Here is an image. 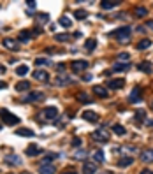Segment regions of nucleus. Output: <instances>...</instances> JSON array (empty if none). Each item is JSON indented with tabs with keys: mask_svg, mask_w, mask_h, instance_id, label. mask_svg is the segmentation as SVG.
I'll use <instances>...</instances> for the list:
<instances>
[{
	"mask_svg": "<svg viewBox=\"0 0 153 174\" xmlns=\"http://www.w3.org/2000/svg\"><path fill=\"white\" fill-rule=\"evenodd\" d=\"M141 160L146 162V164H151L153 162V148L151 150H144V151L141 153Z\"/></svg>",
	"mask_w": 153,
	"mask_h": 174,
	"instance_id": "9",
	"label": "nucleus"
},
{
	"mask_svg": "<svg viewBox=\"0 0 153 174\" xmlns=\"http://www.w3.org/2000/svg\"><path fill=\"white\" fill-rule=\"evenodd\" d=\"M27 6H28L30 11H34V9H35V2H27Z\"/></svg>",
	"mask_w": 153,
	"mask_h": 174,
	"instance_id": "40",
	"label": "nucleus"
},
{
	"mask_svg": "<svg viewBox=\"0 0 153 174\" xmlns=\"http://www.w3.org/2000/svg\"><path fill=\"white\" fill-rule=\"evenodd\" d=\"M41 174H55V165H49V164H42L39 167Z\"/></svg>",
	"mask_w": 153,
	"mask_h": 174,
	"instance_id": "14",
	"label": "nucleus"
},
{
	"mask_svg": "<svg viewBox=\"0 0 153 174\" xmlns=\"http://www.w3.org/2000/svg\"><path fill=\"white\" fill-rule=\"evenodd\" d=\"M83 120L93 123V121H97L99 120V116H97V113H93V111H83Z\"/></svg>",
	"mask_w": 153,
	"mask_h": 174,
	"instance_id": "11",
	"label": "nucleus"
},
{
	"mask_svg": "<svg viewBox=\"0 0 153 174\" xmlns=\"http://www.w3.org/2000/svg\"><path fill=\"white\" fill-rule=\"evenodd\" d=\"M70 69L74 70V72H83V70L88 69V62L86 60H76V62L70 63Z\"/></svg>",
	"mask_w": 153,
	"mask_h": 174,
	"instance_id": "4",
	"label": "nucleus"
},
{
	"mask_svg": "<svg viewBox=\"0 0 153 174\" xmlns=\"http://www.w3.org/2000/svg\"><path fill=\"white\" fill-rule=\"evenodd\" d=\"M146 25H148V28H153V21H148Z\"/></svg>",
	"mask_w": 153,
	"mask_h": 174,
	"instance_id": "43",
	"label": "nucleus"
},
{
	"mask_svg": "<svg viewBox=\"0 0 153 174\" xmlns=\"http://www.w3.org/2000/svg\"><path fill=\"white\" fill-rule=\"evenodd\" d=\"M102 174H109V172H102Z\"/></svg>",
	"mask_w": 153,
	"mask_h": 174,
	"instance_id": "47",
	"label": "nucleus"
},
{
	"mask_svg": "<svg viewBox=\"0 0 153 174\" xmlns=\"http://www.w3.org/2000/svg\"><path fill=\"white\" fill-rule=\"evenodd\" d=\"M18 135H21V137H34L35 134L34 130H30V128H18Z\"/></svg>",
	"mask_w": 153,
	"mask_h": 174,
	"instance_id": "18",
	"label": "nucleus"
},
{
	"mask_svg": "<svg viewBox=\"0 0 153 174\" xmlns=\"http://www.w3.org/2000/svg\"><path fill=\"white\" fill-rule=\"evenodd\" d=\"M0 88H6V83H0Z\"/></svg>",
	"mask_w": 153,
	"mask_h": 174,
	"instance_id": "46",
	"label": "nucleus"
},
{
	"mask_svg": "<svg viewBox=\"0 0 153 174\" xmlns=\"http://www.w3.org/2000/svg\"><path fill=\"white\" fill-rule=\"evenodd\" d=\"M118 41L120 42H129V41H130V35H123V37H120Z\"/></svg>",
	"mask_w": 153,
	"mask_h": 174,
	"instance_id": "39",
	"label": "nucleus"
},
{
	"mask_svg": "<svg viewBox=\"0 0 153 174\" xmlns=\"http://www.w3.org/2000/svg\"><path fill=\"white\" fill-rule=\"evenodd\" d=\"M63 174H76V172H74V171H65Z\"/></svg>",
	"mask_w": 153,
	"mask_h": 174,
	"instance_id": "45",
	"label": "nucleus"
},
{
	"mask_svg": "<svg viewBox=\"0 0 153 174\" xmlns=\"http://www.w3.org/2000/svg\"><path fill=\"white\" fill-rule=\"evenodd\" d=\"M132 162H134L132 157H123V158L118 162V165L120 167H129V165H132Z\"/></svg>",
	"mask_w": 153,
	"mask_h": 174,
	"instance_id": "19",
	"label": "nucleus"
},
{
	"mask_svg": "<svg viewBox=\"0 0 153 174\" xmlns=\"http://www.w3.org/2000/svg\"><path fill=\"white\" fill-rule=\"evenodd\" d=\"M93 160L95 162H104V153H102L100 150H97V151L93 153Z\"/></svg>",
	"mask_w": 153,
	"mask_h": 174,
	"instance_id": "30",
	"label": "nucleus"
},
{
	"mask_svg": "<svg viewBox=\"0 0 153 174\" xmlns=\"http://www.w3.org/2000/svg\"><path fill=\"white\" fill-rule=\"evenodd\" d=\"M129 67H130V63L120 62V63H116V65H113V72H123V70H127Z\"/></svg>",
	"mask_w": 153,
	"mask_h": 174,
	"instance_id": "17",
	"label": "nucleus"
},
{
	"mask_svg": "<svg viewBox=\"0 0 153 174\" xmlns=\"http://www.w3.org/2000/svg\"><path fill=\"white\" fill-rule=\"evenodd\" d=\"M139 174H153V171H150V169H143Z\"/></svg>",
	"mask_w": 153,
	"mask_h": 174,
	"instance_id": "41",
	"label": "nucleus"
},
{
	"mask_svg": "<svg viewBox=\"0 0 153 174\" xmlns=\"http://www.w3.org/2000/svg\"><path fill=\"white\" fill-rule=\"evenodd\" d=\"M34 77L37 79V81H48V77H49V74L46 72V70H42V69H37L34 72Z\"/></svg>",
	"mask_w": 153,
	"mask_h": 174,
	"instance_id": "10",
	"label": "nucleus"
},
{
	"mask_svg": "<svg viewBox=\"0 0 153 174\" xmlns=\"http://www.w3.org/2000/svg\"><path fill=\"white\" fill-rule=\"evenodd\" d=\"M60 25L67 28V27H70V25H72V21H70L69 16H62V18H60Z\"/></svg>",
	"mask_w": 153,
	"mask_h": 174,
	"instance_id": "29",
	"label": "nucleus"
},
{
	"mask_svg": "<svg viewBox=\"0 0 153 174\" xmlns=\"http://www.w3.org/2000/svg\"><path fill=\"white\" fill-rule=\"evenodd\" d=\"M18 41H20V42H28V41H30V32H28V30H23V32H20Z\"/></svg>",
	"mask_w": 153,
	"mask_h": 174,
	"instance_id": "22",
	"label": "nucleus"
},
{
	"mask_svg": "<svg viewBox=\"0 0 153 174\" xmlns=\"http://www.w3.org/2000/svg\"><path fill=\"white\" fill-rule=\"evenodd\" d=\"M0 128H2V125H0Z\"/></svg>",
	"mask_w": 153,
	"mask_h": 174,
	"instance_id": "48",
	"label": "nucleus"
},
{
	"mask_svg": "<svg viewBox=\"0 0 153 174\" xmlns=\"http://www.w3.org/2000/svg\"><path fill=\"white\" fill-rule=\"evenodd\" d=\"M56 114H58V109L56 107H46L44 111L39 114V118H44V120H55Z\"/></svg>",
	"mask_w": 153,
	"mask_h": 174,
	"instance_id": "2",
	"label": "nucleus"
},
{
	"mask_svg": "<svg viewBox=\"0 0 153 174\" xmlns=\"http://www.w3.org/2000/svg\"><path fill=\"white\" fill-rule=\"evenodd\" d=\"M137 69H139L141 72H146V74H150V72H151V69H153V65L150 62H141V63H137Z\"/></svg>",
	"mask_w": 153,
	"mask_h": 174,
	"instance_id": "15",
	"label": "nucleus"
},
{
	"mask_svg": "<svg viewBox=\"0 0 153 174\" xmlns=\"http://www.w3.org/2000/svg\"><path fill=\"white\" fill-rule=\"evenodd\" d=\"M120 2H100V7H102V9H106V11H109V9H113V7H116L118 6Z\"/></svg>",
	"mask_w": 153,
	"mask_h": 174,
	"instance_id": "24",
	"label": "nucleus"
},
{
	"mask_svg": "<svg viewBox=\"0 0 153 174\" xmlns=\"http://www.w3.org/2000/svg\"><path fill=\"white\" fill-rule=\"evenodd\" d=\"M42 98H44V93H41V91H30L23 100L25 102H41Z\"/></svg>",
	"mask_w": 153,
	"mask_h": 174,
	"instance_id": "5",
	"label": "nucleus"
},
{
	"mask_svg": "<svg viewBox=\"0 0 153 174\" xmlns=\"http://www.w3.org/2000/svg\"><path fill=\"white\" fill-rule=\"evenodd\" d=\"M28 88H30V83H28V81H20V83L16 84V90L18 91H27Z\"/></svg>",
	"mask_w": 153,
	"mask_h": 174,
	"instance_id": "21",
	"label": "nucleus"
},
{
	"mask_svg": "<svg viewBox=\"0 0 153 174\" xmlns=\"http://www.w3.org/2000/svg\"><path fill=\"white\" fill-rule=\"evenodd\" d=\"M16 74H18V76H27L28 74V67L27 65H20V67L16 69Z\"/></svg>",
	"mask_w": 153,
	"mask_h": 174,
	"instance_id": "28",
	"label": "nucleus"
},
{
	"mask_svg": "<svg viewBox=\"0 0 153 174\" xmlns=\"http://www.w3.org/2000/svg\"><path fill=\"white\" fill-rule=\"evenodd\" d=\"M93 141H97V143H107L109 141V135L106 132H102V130H99V132H93Z\"/></svg>",
	"mask_w": 153,
	"mask_h": 174,
	"instance_id": "7",
	"label": "nucleus"
},
{
	"mask_svg": "<svg viewBox=\"0 0 153 174\" xmlns=\"http://www.w3.org/2000/svg\"><path fill=\"white\" fill-rule=\"evenodd\" d=\"M79 144H81V141H79V139H74V141H72V146H79Z\"/></svg>",
	"mask_w": 153,
	"mask_h": 174,
	"instance_id": "42",
	"label": "nucleus"
},
{
	"mask_svg": "<svg viewBox=\"0 0 153 174\" xmlns=\"http://www.w3.org/2000/svg\"><path fill=\"white\" fill-rule=\"evenodd\" d=\"M86 157V151L84 150H79V151H76V158H84Z\"/></svg>",
	"mask_w": 153,
	"mask_h": 174,
	"instance_id": "37",
	"label": "nucleus"
},
{
	"mask_svg": "<svg viewBox=\"0 0 153 174\" xmlns=\"http://www.w3.org/2000/svg\"><path fill=\"white\" fill-rule=\"evenodd\" d=\"M6 160H7V164H16V165H18V164H21L18 157H7Z\"/></svg>",
	"mask_w": 153,
	"mask_h": 174,
	"instance_id": "34",
	"label": "nucleus"
},
{
	"mask_svg": "<svg viewBox=\"0 0 153 174\" xmlns=\"http://www.w3.org/2000/svg\"><path fill=\"white\" fill-rule=\"evenodd\" d=\"M123 86H125V79L123 77H116V79H109L107 81V88H111V90H120Z\"/></svg>",
	"mask_w": 153,
	"mask_h": 174,
	"instance_id": "3",
	"label": "nucleus"
},
{
	"mask_svg": "<svg viewBox=\"0 0 153 174\" xmlns=\"http://www.w3.org/2000/svg\"><path fill=\"white\" fill-rule=\"evenodd\" d=\"M0 118L4 120L6 125H18L20 123V118L16 114H13V113H9L7 109H0Z\"/></svg>",
	"mask_w": 153,
	"mask_h": 174,
	"instance_id": "1",
	"label": "nucleus"
},
{
	"mask_svg": "<svg viewBox=\"0 0 153 174\" xmlns=\"http://www.w3.org/2000/svg\"><path fill=\"white\" fill-rule=\"evenodd\" d=\"M74 16H76L77 20H84V18L88 16V13H86V11H81V9H79V11H76V13H74Z\"/></svg>",
	"mask_w": 153,
	"mask_h": 174,
	"instance_id": "31",
	"label": "nucleus"
},
{
	"mask_svg": "<svg viewBox=\"0 0 153 174\" xmlns=\"http://www.w3.org/2000/svg\"><path fill=\"white\" fill-rule=\"evenodd\" d=\"M84 48L88 49V51H93V49L97 48V41L95 39H88V41L84 42Z\"/></svg>",
	"mask_w": 153,
	"mask_h": 174,
	"instance_id": "23",
	"label": "nucleus"
},
{
	"mask_svg": "<svg viewBox=\"0 0 153 174\" xmlns=\"http://www.w3.org/2000/svg\"><path fill=\"white\" fill-rule=\"evenodd\" d=\"M95 171H97L95 162H84L83 164V174H93Z\"/></svg>",
	"mask_w": 153,
	"mask_h": 174,
	"instance_id": "8",
	"label": "nucleus"
},
{
	"mask_svg": "<svg viewBox=\"0 0 153 174\" xmlns=\"http://www.w3.org/2000/svg\"><path fill=\"white\" fill-rule=\"evenodd\" d=\"M77 100H81V102H90V97L83 91V93H77Z\"/></svg>",
	"mask_w": 153,
	"mask_h": 174,
	"instance_id": "33",
	"label": "nucleus"
},
{
	"mask_svg": "<svg viewBox=\"0 0 153 174\" xmlns=\"http://www.w3.org/2000/svg\"><path fill=\"white\" fill-rule=\"evenodd\" d=\"M4 72H6V67H2V65H0V74H4Z\"/></svg>",
	"mask_w": 153,
	"mask_h": 174,
	"instance_id": "44",
	"label": "nucleus"
},
{
	"mask_svg": "<svg viewBox=\"0 0 153 174\" xmlns=\"http://www.w3.org/2000/svg\"><path fill=\"white\" fill-rule=\"evenodd\" d=\"M150 46H151V41H150V39H143V41L137 42V49H139V51H143V49H148Z\"/></svg>",
	"mask_w": 153,
	"mask_h": 174,
	"instance_id": "20",
	"label": "nucleus"
},
{
	"mask_svg": "<svg viewBox=\"0 0 153 174\" xmlns=\"http://www.w3.org/2000/svg\"><path fill=\"white\" fill-rule=\"evenodd\" d=\"M109 35H111V37H116V39L123 37V35H130V27H121V28H118V30L111 32Z\"/></svg>",
	"mask_w": 153,
	"mask_h": 174,
	"instance_id": "6",
	"label": "nucleus"
},
{
	"mask_svg": "<svg viewBox=\"0 0 153 174\" xmlns=\"http://www.w3.org/2000/svg\"><path fill=\"white\" fill-rule=\"evenodd\" d=\"M148 14V9L146 7H136V16H139V18H144Z\"/></svg>",
	"mask_w": 153,
	"mask_h": 174,
	"instance_id": "27",
	"label": "nucleus"
},
{
	"mask_svg": "<svg viewBox=\"0 0 153 174\" xmlns=\"http://www.w3.org/2000/svg\"><path fill=\"white\" fill-rule=\"evenodd\" d=\"M4 46H6L7 49L18 51V41H14V39H4Z\"/></svg>",
	"mask_w": 153,
	"mask_h": 174,
	"instance_id": "16",
	"label": "nucleus"
},
{
	"mask_svg": "<svg viewBox=\"0 0 153 174\" xmlns=\"http://www.w3.org/2000/svg\"><path fill=\"white\" fill-rule=\"evenodd\" d=\"M113 132L116 134V135H125L127 130H125V127H121V125H114V127H113Z\"/></svg>",
	"mask_w": 153,
	"mask_h": 174,
	"instance_id": "26",
	"label": "nucleus"
},
{
	"mask_svg": "<svg viewBox=\"0 0 153 174\" xmlns=\"http://www.w3.org/2000/svg\"><path fill=\"white\" fill-rule=\"evenodd\" d=\"M141 98V90L139 88H134L132 93H130V102H136V100H139Z\"/></svg>",
	"mask_w": 153,
	"mask_h": 174,
	"instance_id": "25",
	"label": "nucleus"
},
{
	"mask_svg": "<svg viewBox=\"0 0 153 174\" xmlns=\"http://www.w3.org/2000/svg\"><path fill=\"white\" fill-rule=\"evenodd\" d=\"M93 93H95L97 97H100V98H107L109 97V93L106 91L104 86H93Z\"/></svg>",
	"mask_w": 153,
	"mask_h": 174,
	"instance_id": "12",
	"label": "nucleus"
},
{
	"mask_svg": "<svg viewBox=\"0 0 153 174\" xmlns=\"http://www.w3.org/2000/svg\"><path fill=\"white\" fill-rule=\"evenodd\" d=\"M136 118H137V121H143V118H144V111H139L137 114H136Z\"/></svg>",
	"mask_w": 153,
	"mask_h": 174,
	"instance_id": "38",
	"label": "nucleus"
},
{
	"mask_svg": "<svg viewBox=\"0 0 153 174\" xmlns=\"http://www.w3.org/2000/svg\"><path fill=\"white\" fill-rule=\"evenodd\" d=\"M55 39H56L58 42H65V41H69V35H65V34H56Z\"/></svg>",
	"mask_w": 153,
	"mask_h": 174,
	"instance_id": "32",
	"label": "nucleus"
},
{
	"mask_svg": "<svg viewBox=\"0 0 153 174\" xmlns=\"http://www.w3.org/2000/svg\"><path fill=\"white\" fill-rule=\"evenodd\" d=\"M35 63H37V65L41 67V65H48L49 60H48V58H37V60H35Z\"/></svg>",
	"mask_w": 153,
	"mask_h": 174,
	"instance_id": "35",
	"label": "nucleus"
},
{
	"mask_svg": "<svg viewBox=\"0 0 153 174\" xmlns=\"http://www.w3.org/2000/svg\"><path fill=\"white\" fill-rule=\"evenodd\" d=\"M39 153H41V148L37 146V144H30L27 148V157H37Z\"/></svg>",
	"mask_w": 153,
	"mask_h": 174,
	"instance_id": "13",
	"label": "nucleus"
},
{
	"mask_svg": "<svg viewBox=\"0 0 153 174\" xmlns=\"http://www.w3.org/2000/svg\"><path fill=\"white\" fill-rule=\"evenodd\" d=\"M118 58L121 60V62H127V60L130 58V55H129V53H120V55H118Z\"/></svg>",
	"mask_w": 153,
	"mask_h": 174,
	"instance_id": "36",
	"label": "nucleus"
}]
</instances>
